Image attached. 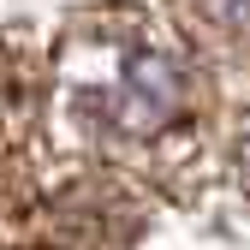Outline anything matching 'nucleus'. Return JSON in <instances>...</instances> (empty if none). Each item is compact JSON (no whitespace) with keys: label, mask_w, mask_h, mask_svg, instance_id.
<instances>
[{"label":"nucleus","mask_w":250,"mask_h":250,"mask_svg":"<svg viewBox=\"0 0 250 250\" xmlns=\"http://www.w3.org/2000/svg\"><path fill=\"white\" fill-rule=\"evenodd\" d=\"M89 102H96V113L113 131H161L185 107V72L161 48H131Z\"/></svg>","instance_id":"f257e3e1"},{"label":"nucleus","mask_w":250,"mask_h":250,"mask_svg":"<svg viewBox=\"0 0 250 250\" xmlns=\"http://www.w3.org/2000/svg\"><path fill=\"white\" fill-rule=\"evenodd\" d=\"M203 6H208L214 18H227V24H238V30H250V0H203Z\"/></svg>","instance_id":"f03ea898"}]
</instances>
